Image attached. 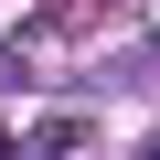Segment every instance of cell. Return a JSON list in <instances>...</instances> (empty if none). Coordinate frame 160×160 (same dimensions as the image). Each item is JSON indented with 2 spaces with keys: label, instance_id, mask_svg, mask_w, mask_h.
Listing matches in <instances>:
<instances>
[]
</instances>
